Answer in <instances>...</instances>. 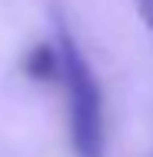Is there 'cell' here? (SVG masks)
Listing matches in <instances>:
<instances>
[{
  "mask_svg": "<svg viewBox=\"0 0 153 157\" xmlns=\"http://www.w3.org/2000/svg\"><path fill=\"white\" fill-rule=\"evenodd\" d=\"M57 60L60 80L70 100V144L77 157H107V124H103V90L93 74L90 60L83 57L77 37L57 17Z\"/></svg>",
  "mask_w": 153,
  "mask_h": 157,
  "instance_id": "cell-1",
  "label": "cell"
},
{
  "mask_svg": "<svg viewBox=\"0 0 153 157\" xmlns=\"http://www.w3.org/2000/svg\"><path fill=\"white\" fill-rule=\"evenodd\" d=\"M24 74L33 80H60V60L53 44H37L24 57Z\"/></svg>",
  "mask_w": 153,
  "mask_h": 157,
  "instance_id": "cell-2",
  "label": "cell"
},
{
  "mask_svg": "<svg viewBox=\"0 0 153 157\" xmlns=\"http://www.w3.org/2000/svg\"><path fill=\"white\" fill-rule=\"evenodd\" d=\"M137 10H140V17H143V24L153 30V0H137Z\"/></svg>",
  "mask_w": 153,
  "mask_h": 157,
  "instance_id": "cell-3",
  "label": "cell"
}]
</instances>
